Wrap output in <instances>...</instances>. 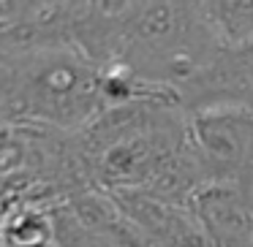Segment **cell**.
I'll return each instance as SVG.
<instances>
[{"label": "cell", "mask_w": 253, "mask_h": 247, "mask_svg": "<svg viewBox=\"0 0 253 247\" xmlns=\"http://www.w3.org/2000/svg\"><path fill=\"white\" fill-rule=\"evenodd\" d=\"M191 147L204 187H231L253 198V111L215 106L191 114Z\"/></svg>", "instance_id": "obj_4"}, {"label": "cell", "mask_w": 253, "mask_h": 247, "mask_svg": "<svg viewBox=\"0 0 253 247\" xmlns=\"http://www.w3.org/2000/svg\"><path fill=\"white\" fill-rule=\"evenodd\" d=\"M84 185L104 196L147 193L174 204L204 187L191 147V114L177 98H139L77 133Z\"/></svg>", "instance_id": "obj_1"}, {"label": "cell", "mask_w": 253, "mask_h": 247, "mask_svg": "<svg viewBox=\"0 0 253 247\" xmlns=\"http://www.w3.org/2000/svg\"><path fill=\"white\" fill-rule=\"evenodd\" d=\"M112 106V73L74 46L0 52L3 122L82 133Z\"/></svg>", "instance_id": "obj_3"}, {"label": "cell", "mask_w": 253, "mask_h": 247, "mask_svg": "<svg viewBox=\"0 0 253 247\" xmlns=\"http://www.w3.org/2000/svg\"><path fill=\"white\" fill-rule=\"evenodd\" d=\"M202 11L226 49L253 41V0H212L202 3Z\"/></svg>", "instance_id": "obj_6"}, {"label": "cell", "mask_w": 253, "mask_h": 247, "mask_svg": "<svg viewBox=\"0 0 253 247\" xmlns=\"http://www.w3.org/2000/svg\"><path fill=\"white\" fill-rule=\"evenodd\" d=\"M188 114L215 106H237L253 111V41L220 55L180 93Z\"/></svg>", "instance_id": "obj_5"}, {"label": "cell", "mask_w": 253, "mask_h": 247, "mask_svg": "<svg viewBox=\"0 0 253 247\" xmlns=\"http://www.w3.org/2000/svg\"><path fill=\"white\" fill-rule=\"evenodd\" d=\"M90 57L147 98H177L220 55L202 3H101Z\"/></svg>", "instance_id": "obj_2"}]
</instances>
